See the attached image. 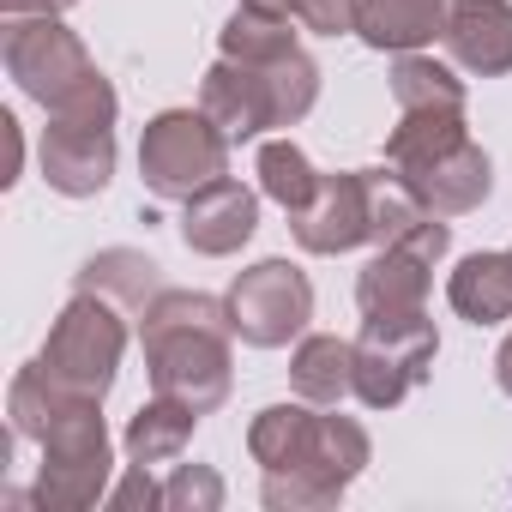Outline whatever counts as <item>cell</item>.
Here are the masks:
<instances>
[{"mask_svg": "<svg viewBox=\"0 0 512 512\" xmlns=\"http://www.w3.org/2000/svg\"><path fill=\"white\" fill-rule=\"evenodd\" d=\"M139 344H145L151 392L181 398L199 416L223 410V398L235 386V350H229L235 344V326H229V302H217L205 290H163L139 314Z\"/></svg>", "mask_w": 512, "mask_h": 512, "instance_id": "1", "label": "cell"}, {"mask_svg": "<svg viewBox=\"0 0 512 512\" xmlns=\"http://www.w3.org/2000/svg\"><path fill=\"white\" fill-rule=\"evenodd\" d=\"M0 61H7V79L31 103H43L49 121H109L115 127L121 97L97 73L79 31H67L61 19H7V31H0Z\"/></svg>", "mask_w": 512, "mask_h": 512, "instance_id": "2", "label": "cell"}, {"mask_svg": "<svg viewBox=\"0 0 512 512\" xmlns=\"http://www.w3.org/2000/svg\"><path fill=\"white\" fill-rule=\"evenodd\" d=\"M314 103H320V61L308 49L272 67H241L223 55L199 85V109L229 133V145H247L272 127H296Z\"/></svg>", "mask_w": 512, "mask_h": 512, "instance_id": "3", "label": "cell"}, {"mask_svg": "<svg viewBox=\"0 0 512 512\" xmlns=\"http://www.w3.org/2000/svg\"><path fill=\"white\" fill-rule=\"evenodd\" d=\"M229 175V133L205 109H163L139 133V181L151 199L187 205Z\"/></svg>", "mask_w": 512, "mask_h": 512, "instance_id": "4", "label": "cell"}, {"mask_svg": "<svg viewBox=\"0 0 512 512\" xmlns=\"http://www.w3.org/2000/svg\"><path fill=\"white\" fill-rule=\"evenodd\" d=\"M127 320L109 296H91V290H73V302L55 314L49 338H43V368L67 386V392H85V398H109L115 392V374H121V356H127Z\"/></svg>", "mask_w": 512, "mask_h": 512, "instance_id": "5", "label": "cell"}, {"mask_svg": "<svg viewBox=\"0 0 512 512\" xmlns=\"http://www.w3.org/2000/svg\"><path fill=\"white\" fill-rule=\"evenodd\" d=\"M440 356V332L428 314H398V320H362L356 338V398L368 410L404 404Z\"/></svg>", "mask_w": 512, "mask_h": 512, "instance_id": "6", "label": "cell"}, {"mask_svg": "<svg viewBox=\"0 0 512 512\" xmlns=\"http://www.w3.org/2000/svg\"><path fill=\"white\" fill-rule=\"evenodd\" d=\"M223 302H229L235 338L253 344V350H284L314 320V284L290 260H260V266L235 272V284H229Z\"/></svg>", "mask_w": 512, "mask_h": 512, "instance_id": "7", "label": "cell"}, {"mask_svg": "<svg viewBox=\"0 0 512 512\" xmlns=\"http://www.w3.org/2000/svg\"><path fill=\"white\" fill-rule=\"evenodd\" d=\"M452 253V223L446 217H428L416 235L404 241H386L374 260L362 266L356 278V308L362 320H398V314H428V284H434V266Z\"/></svg>", "mask_w": 512, "mask_h": 512, "instance_id": "8", "label": "cell"}, {"mask_svg": "<svg viewBox=\"0 0 512 512\" xmlns=\"http://www.w3.org/2000/svg\"><path fill=\"white\" fill-rule=\"evenodd\" d=\"M296 241L308 253H350L362 241H374V211H368V169H332L320 175V193L290 217Z\"/></svg>", "mask_w": 512, "mask_h": 512, "instance_id": "9", "label": "cell"}, {"mask_svg": "<svg viewBox=\"0 0 512 512\" xmlns=\"http://www.w3.org/2000/svg\"><path fill=\"white\" fill-rule=\"evenodd\" d=\"M37 157H43V181L61 199H97L115 181V127L109 121H49Z\"/></svg>", "mask_w": 512, "mask_h": 512, "instance_id": "10", "label": "cell"}, {"mask_svg": "<svg viewBox=\"0 0 512 512\" xmlns=\"http://www.w3.org/2000/svg\"><path fill=\"white\" fill-rule=\"evenodd\" d=\"M253 229H260V193L229 181V175L181 205V241L193 253H205V260H229V253H241L253 241Z\"/></svg>", "mask_w": 512, "mask_h": 512, "instance_id": "11", "label": "cell"}, {"mask_svg": "<svg viewBox=\"0 0 512 512\" xmlns=\"http://www.w3.org/2000/svg\"><path fill=\"white\" fill-rule=\"evenodd\" d=\"M452 67L476 79L512 73V0H452L446 31H440Z\"/></svg>", "mask_w": 512, "mask_h": 512, "instance_id": "12", "label": "cell"}, {"mask_svg": "<svg viewBox=\"0 0 512 512\" xmlns=\"http://www.w3.org/2000/svg\"><path fill=\"white\" fill-rule=\"evenodd\" d=\"M404 181L434 217H464L494 193V163H488V151L476 139H464L458 151H446V157H434L422 169H404Z\"/></svg>", "mask_w": 512, "mask_h": 512, "instance_id": "13", "label": "cell"}, {"mask_svg": "<svg viewBox=\"0 0 512 512\" xmlns=\"http://www.w3.org/2000/svg\"><path fill=\"white\" fill-rule=\"evenodd\" d=\"M73 290H91V296H109L121 314H145L169 284H163V266L151 260V253H139V247H103V253H91V260L73 272Z\"/></svg>", "mask_w": 512, "mask_h": 512, "instance_id": "14", "label": "cell"}, {"mask_svg": "<svg viewBox=\"0 0 512 512\" xmlns=\"http://www.w3.org/2000/svg\"><path fill=\"white\" fill-rule=\"evenodd\" d=\"M320 410L326 404H266L247 422V452L260 470H308L314 464V440H320Z\"/></svg>", "mask_w": 512, "mask_h": 512, "instance_id": "15", "label": "cell"}, {"mask_svg": "<svg viewBox=\"0 0 512 512\" xmlns=\"http://www.w3.org/2000/svg\"><path fill=\"white\" fill-rule=\"evenodd\" d=\"M452 0H362L356 37L380 55H416L446 31Z\"/></svg>", "mask_w": 512, "mask_h": 512, "instance_id": "16", "label": "cell"}, {"mask_svg": "<svg viewBox=\"0 0 512 512\" xmlns=\"http://www.w3.org/2000/svg\"><path fill=\"white\" fill-rule=\"evenodd\" d=\"M290 386L296 398L338 410L344 398H356V344L332 332H302L290 350Z\"/></svg>", "mask_w": 512, "mask_h": 512, "instance_id": "17", "label": "cell"}, {"mask_svg": "<svg viewBox=\"0 0 512 512\" xmlns=\"http://www.w3.org/2000/svg\"><path fill=\"white\" fill-rule=\"evenodd\" d=\"M446 302L470 326H500L512 320V247L506 253H470L446 278Z\"/></svg>", "mask_w": 512, "mask_h": 512, "instance_id": "18", "label": "cell"}, {"mask_svg": "<svg viewBox=\"0 0 512 512\" xmlns=\"http://www.w3.org/2000/svg\"><path fill=\"white\" fill-rule=\"evenodd\" d=\"M193 428H199V410H187L181 398L151 392V404H139V416L127 422L121 446H127L133 464H175L193 446Z\"/></svg>", "mask_w": 512, "mask_h": 512, "instance_id": "19", "label": "cell"}, {"mask_svg": "<svg viewBox=\"0 0 512 512\" xmlns=\"http://www.w3.org/2000/svg\"><path fill=\"white\" fill-rule=\"evenodd\" d=\"M109 458H43L37 482H31V506L37 512H91L97 500H109Z\"/></svg>", "mask_w": 512, "mask_h": 512, "instance_id": "20", "label": "cell"}, {"mask_svg": "<svg viewBox=\"0 0 512 512\" xmlns=\"http://www.w3.org/2000/svg\"><path fill=\"white\" fill-rule=\"evenodd\" d=\"M464 139H470L464 109H410V115H398V127L386 133V163L404 175V169H422V163L458 151Z\"/></svg>", "mask_w": 512, "mask_h": 512, "instance_id": "21", "label": "cell"}, {"mask_svg": "<svg viewBox=\"0 0 512 512\" xmlns=\"http://www.w3.org/2000/svg\"><path fill=\"white\" fill-rule=\"evenodd\" d=\"M290 25H296L290 13L235 7V13H229V25L217 31V49H223L229 61H241V67H272V61H284V55H296V49H302Z\"/></svg>", "mask_w": 512, "mask_h": 512, "instance_id": "22", "label": "cell"}, {"mask_svg": "<svg viewBox=\"0 0 512 512\" xmlns=\"http://www.w3.org/2000/svg\"><path fill=\"white\" fill-rule=\"evenodd\" d=\"M392 103H398V115H410V109H464V79L446 61L416 49V55L392 61Z\"/></svg>", "mask_w": 512, "mask_h": 512, "instance_id": "23", "label": "cell"}, {"mask_svg": "<svg viewBox=\"0 0 512 512\" xmlns=\"http://www.w3.org/2000/svg\"><path fill=\"white\" fill-rule=\"evenodd\" d=\"M253 175H260V193L278 199L290 217L320 193V169H314V157H308L296 139H266V145H260V163H253Z\"/></svg>", "mask_w": 512, "mask_h": 512, "instance_id": "24", "label": "cell"}, {"mask_svg": "<svg viewBox=\"0 0 512 512\" xmlns=\"http://www.w3.org/2000/svg\"><path fill=\"white\" fill-rule=\"evenodd\" d=\"M368 211H374V241L386 247V241H404V235H416L434 211L410 193V181L386 163V169H368Z\"/></svg>", "mask_w": 512, "mask_h": 512, "instance_id": "25", "label": "cell"}, {"mask_svg": "<svg viewBox=\"0 0 512 512\" xmlns=\"http://www.w3.org/2000/svg\"><path fill=\"white\" fill-rule=\"evenodd\" d=\"M260 500H266V512H326V506L344 500V488H332L308 470H266Z\"/></svg>", "mask_w": 512, "mask_h": 512, "instance_id": "26", "label": "cell"}, {"mask_svg": "<svg viewBox=\"0 0 512 512\" xmlns=\"http://www.w3.org/2000/svg\"><path fill=\"white\" fill-rule=\"evenodd\" d=\"M223 506V476L211 464H175L163 482V512H217Z\"/></svg>", "mask_w": 512, "mask_h": 512, "instance_id": "27", "label": "cell"}, {"mask_svg": "<svg viewBox=\"0 0 512 512\" xmlns=\"http://www.w3.org/2000/svg\"><path fill=\"white\" fill-rule=\"evenodd\" d=\"M290 19L314 37H356L362 0H290Z\"/></svg>", "mask_w": 512, "mask_h": 512, "instance_id": "28", "label": "cell"}, {"mask_svg": "<svg viewBox=\"0 0 512 512\" xmlns=\"http://www.w3.org/2000/svg\"><path fill=\"white\" fill-rule=\"evenodd\" d=\"M109 506H115V512H139V506L157 512V506H163V482H151V464H133V470L109 488Z\"/></svg>", "mask_w": 512, "mask_h": 512, "instance_id": "29", "label": "cell"}, {"mask_svg": "<svg viewBox=\"0 0 512 512\" xmlns=\"http://www.w3.org/2000/svg\"><path fill=\"white\" fill-rule=\"evenodd\" d=\"M67 7H79V0H0L7 19H61Z\"/></svg>", "mask_w": 512, "mask_h": 512, "instance_id": "30", "label": "cell"}, {"mask_svg": "<svg viewBox=\"0 0 512 512\" xmlns=\"http://www.w3.org/2000/svg\"><path fill=\"white\" fill-rule=\"evenodd\" d=\"M494 386H500V392L512 398V332H506V344L494 350Z\"/></svg>", "mask_w": 512, "mask_h": 512, "instance_id": "31", "label": "cell"}]
</instances>
